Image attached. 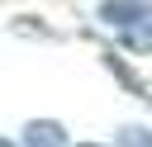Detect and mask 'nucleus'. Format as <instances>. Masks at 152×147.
Instances as JSON below:
<instances>
[{
	"mask_svg": "<svg viewBox=\"0 0 152 147\" xmlns=\"http://www.w3.org/2000/svg\"><path fill=\"white\" fill-rule=\"evenodd\" d=\"M100 14H104L109 24H119V28H133L138 19H147V9H142V5H128V0H109Z\"/></svg>",
	"mask_w": 152,
	"mask_h": 147,
	"instance_id": "nucleus-1",
	"label": "nucleus"
},
{
	"mask_svg": "<svg viewBox=\"0 0 152 147\" xmlns=\"http://www.w3.org/2000/svg\"><path fill=\"white\" fill-rule=\"evenodd\" d=\"M0 147H14V142H0Z\"/></svg>",
	"mask_w": 152,
	"mask_h": 147,
	"instance_id": "nucleus-4",
	"label": "nucleus"
},
{
	"mask_svg": "<svg viewBox=\"0 0 152 147\" xmlns=\"http://www.w3.org/2000/svg\"><path fill=\"white\" fill-rule=\"evenodd\" d=\"M81 147H95V142H81Z\"/></svg>",
	"mask_w": 152,
	"mask_h": 147,
	"instance_id": "nucleus-5",
	"label": "nucleus"
},
{
	"mask_svg": "<svg viewBox=\"0 0 152 147\" xmlns=\"http://www.w3.org/2000/svg\"><path fill=\"white\" fill-rule=\"evenodd\" d=\"M119 147H152V133L147 128H124L119 133Z\"/></svg>",
	"mask_w": 152,
	"mask_h": 147,
	"instance_id": "nucleus-3",
	"label": "nucleus"
},
{
	"mask_svg": "<svg viewBox=\"0 0 152 147\" xmlns=\"http://www.w3.org/2000/svg\"><path fill=\"white\" fill-rule=\"evenodd\" d=\"M28 147H62V128L57 123H28Z\"/></svg>",
	"mask_w": 152,
	"mask_h": 147,
	"instance_id": "nucleus-2",
	"label": "nucleus"
}]
</instances>
